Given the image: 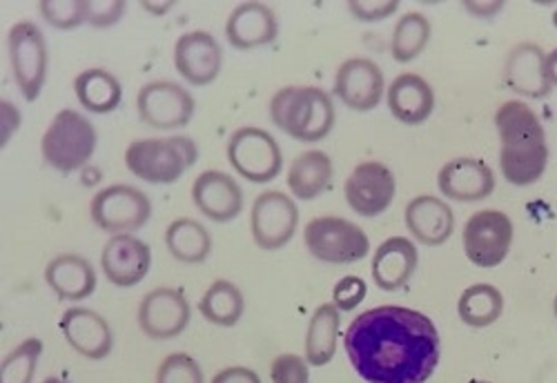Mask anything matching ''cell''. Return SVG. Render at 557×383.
<instances>
[{
    "mask_svg": "<svg viewBox=\"0 0 557 383\" xmlns=\"http://www.w3.org/2000/svg\"><path fill=\"white\" fill-rule=\"evenodd\" d=\"M386 101L391 114L404 125H422L435 110V91L431 83L420 74H399L388 91Z\"/></svg>",
    "mask_w": 557,
    "mask_h": 383,
    "instance_id": "cell-24",
    "label": "cell"
},
{
    "mask_svg": "<svg viewBox=\"0 0 557 383\" xmlns=\"http://www.w3.org/2000/svg\"><path fill=\"white\" fill-rule=\"evenodd\" d=\"M89 217L103 232L132 234L150 221L152 201L144 189L116 183L97 192L89 203Z\"/></svg>",
    "mask_w": 557,
    "mask_h": 383,
    "instance_id": "cell-8",
    "label": "cell"
},
{
    "mask_svg": "<svg viewBox=\"0 0 557 383\" xmlns=\"http://www.w3.org/2000/svg\"><path fill=\"white\" fill-rule=\"evenodd\" d=\"M344 195L348 208L363 217L375 219L384 214L397 195V181L388 165L380 161L359 163L344 183Z\"/></svg>",
    "mask_w": 557,
    "mask_h": 383,
    "instance_id": "cell-13",
    "label": "cell"
},
{
    "mask_svg": "<svg viewBox=\"0 0 557 383\" xmlns=\"http://www.w3.org/2000/svg\"><path fill=\"white\" fill-rule=\"evenodd\" d=\"M45 281L63 301H83L97 291V272L81 255H59L45 268Z\"/></svg>",
    "mask_w": 557,
    "mask_h": 383,
    "instance_id": "cell-26",
    "label": "cell"
},
{
    "mask_svg": "<svg viewBox=\"0 0 557 383\" xmlns=\"http://www.w3.org/2000/svg\"><path fill=\"white\" fill-rule=\"evenodd\" d=\"M165 248L181 263H203L212 252V236L197 219H174L165 230Z\"/></svg>",
    "mask_w": 557,
    "mask_h": 383,
    "instance_id": "cell-30",
    "label": "cell"
},
{
    "mask_svg": "<svg viewBox=\"0 0 557 383\" xmlns=\"http://www.w3.org/2000/svg\"><path fill=\"white\" fill-rule=\"evenodd\" d=\"M74 91L83 110L97 116L114 112L123 99V87L119 78L103 67H91L81 72L74 78Z\"/></svg>",
    "mask_w": 557,
    "mask_h": 383,
    "instance_id": "cell-29",
    "label": "cell"
},
{
    "mask_svg": "<svg viewBox=\"0 0 557 383\" xmlns=\"http://www.w3.org/2000/svg\"><path fill=\"white\" fill-rule=\"evenodd\" d=\"M348 10L363 23H377L386 21L399 10V0H350Z\"/></svg>",
    "mask_w": 557,
    "mask_h": 383,
    "instance_id": "cell-40",
    "label": "cell"
},
{
    "mask_svg": "<svg viewBox=\"0 0 557 383\" xmlns=\"http://www.w3.org/2000/svg\"><path fill=\"white\" fill-rule=\"evenodd\" d=\"M199 159V148L190 136L134 140L125 150V168L150 185L176 183Z\"/></svg>",
    "mask_w": 557,
    "mask_h": 383,
    "instance_id": "cell-4",
    "label": "cell"
},
{
    "mask_svg": "<svg viewBox=\"0 0 557 383\" xmlns=\"http://www.w3.org/2000/svg\"><path fill=\"white\" fill-rule=\"evenodd\" d=\"M225 36L235 50H259L278 36L276 14L265 3H242L227 16Z\"/></svg>",
    "mask_w": 557,
    "mask_h": 383,
    "instance_id": "cell-22",
    "label": "cell"
},
{
    "mask_svg": "<svg viewBox=\"0 0 557 383\" xmlns=\"http://www.w3.org/2000/svg\"><path fill=\"white\" fill-rule=\"evenodd\" d=\"M8 52L21 94L29 103L36 101L48 78V42L40 27L34 21L14 23L8 34Z\"/></svg>",
    "mask_w": 557,
    "mask_h": 383,
    "instance_id": "cell-10",
    "label": "cell"
},
{
    "mask_svg": "<svg viewBox=\"0 0 557 383\" xmlns=\"http://www.w3.org/2000/svg\"><path fill=\"white\" fill-rule=\"evenodd\" d=\"M420 255L414 242L406 236H391L375 250L373 257V281L384 293H397L412 279Z\"/></svg>",
    "mask_w": 557,
    "mask_h": 383,
    "instance_id": "cell-25",
    "label": "cell"
},
{
    "mask_svg": "<svg viewBox=\"0 0 557 383\" xmlns=\"http://www.w3.org/2000/svg\"><path fill=\"white\" fill-rule=\"evenodd\" d=\"M469 383H491V381H482V379H473V381H469Z\"/></svg>",
    "mask_w": 557,
    "mask_h": 383,
    "instance_id": "cell-48",
    "label": "cell"
},
{
    "mask_svg": "<svg viewBox=\"0 0 557 383\" xmlns=\"http://www.w3.org/2000/svg\"><path fill=\"white\" fill-rule=\"evenodd\" d=\"M335 178L333 159L323 150L301 152L288 170V187L290 195L299 201H312L329 192Z\"/></svg>",
    "mask_w": 557,
    "mask_h": 383,
    "instance_id": "cell-27",
    "label": "cell"
},
{
    "mask_svg": "<svg viewBox=\"0 0 557 383\" xmlns=\"http://www.w3.org/2000/svg\"><path fill=\"white\" fill-rule=\"evenodd\" d=\"M97 129L76 110H61L40 138L45 163L61 174L83 170L97 150Z\"/></svg>",
    "mask_w": 557,
    "mask_h": 383,
    "instance_id": "cell-5",
    "label": "cell"
},
{
    "mask_svg": "<svg viewBox=\"0 0 557 383\" xmlns=\"http://www.w3.org/2000/svg\"><path fill=\"white\" fill-rule=\"evenodd\" d=\"M42 383H70L67 379H61V376H48Z\"/></svg>",
    "mask_w": 557,
    "mask_h": 383,
    "instance_id": "cell-45",
    "label": "cell"
},
{
    "mask_svg": "<svg viewBox=\"0 0 557 383\" xmlns=\"http://www.w3.org/2000/svg\"><path fill=\"white\" fill-rule=\"evenodd\" d=\"M463 8H467V12H471L475 16H493L504 8V3L502 0H497V3H463Z\"/></svg>",
    "mask_w": 557,
    "mask_h": 383,
    "instance_id": "cell-43",
    "label": "cell"
},
{
    "mask_svg": "<svg viewBox=\"0 0 557 383\" xmlns=\"http://www.w3.org/2000/svg\"><path fill=\"white\" fill-rule=\"evenodd\" d=\"M38 12L54 29L70 32L87 25L89 0H40Z\"/></svg>",
    "mask_w": 557,
    "mask_h": 383,
    "instance_id": "cell-35",
    "label": "cell"
},
{
    "mask_svg": "<svg viewBox=\"0 0 557 383\" xmlns=\"http://www.w3.org/2000/svg\"><path fill=\"white\" fill-rule=\"evenodd\" d=\"M199 310L206 321L219 328H232L242 321L246 312V299L235 283L227 279H216L201 297Z\"/></svg>",
    "mask_w": 557,
    "mask_h": 383,
    "instance_id": "cell-32",
    "label": "cell"
},
{
    "mask_svg": "<svg viewBox=\"0 0 557 383\" xmlns=\"http://www.w3.org/2000/svg\"><path fill=\"white\" fill-rule=\"evenodd\" d=\"M193 201L206 219L230 223L244 210V189L227 172L206 170L193 183Z\"/></svg>",
    "mask_w": 557,
    "mask_h": 383,
    "instance_id": "cell-18",
    "label": "cell"
},
{
    "mask_svg": "<svg viewBox=\"0 0 557 383\" xmlns=\"http://www.w3.org/2000/svg\"><path fill=\"white\" fill-rule=\"evenodd\" d=\"M270 379L272 383H310L308 361L293 353L278 355L272 359Z\"/></svg>",
    "mask_w": 557,
    "mask_h": 383,
    "instance_id": "cell-37",
    "label": "cell"
},
{
    "mask_svg": "<svg viewBox=\"0 0 557 383\" xmlns=\"http://www.w3.org/2000/svg\"><path fill=\"white\" fill-rule=\"evenodd\" d=\"M157 383H206V379L197 359L185 353H172L161 361Z\"/></svg>",
    "mask_w": 557,
    "mask_h": 383,
    "instance_id": "cell-36",
    "label": "cell"
},
{
    "mask_svg": "<svg viewBox=\"0 0 557 383\" xmlns=\"http://www.w3.org/2000/svg\"><path fill=\"white\" fill-rule=\"evenodd\" d=\"M504 312V295L491 283L469 285L457 301V314L463 325L482 330L493 325Z\"/></svg>",
    "mask_w": 557,
    "mask_h": 383,
    "instance_id": "cell-31",
    "label": "cell"
},
{
    "mask_svg": "<svg viewBox=\"0 0 557 383\" xmlns=\"http://www.w3.org/2000/svg\"><path fill=\"white\" fill-rule=\"evenodd\" d=\"M125 8L127 3H123V0H89L87 25L95 29H108L123 18Z\"/></svg>",
    "mask_w": 557,
    "mask_h": 383,
    "instance_id": "cell-39",
    "label": "cell"
},
{
    "mask_svg": "<svg viewBox=\"0 0 557 383\" xmlns=\"http://www.w3.org/2000/svg\"><path fill=\"white\" fill-rule=\"evenodd\" d=\"M504 85L522 99H546L553 91L546 72V52L537 42L524 40L510 47L504 59Z\"/></svg>",
    "mask_w": 557,
    "mask_h": 383,
    "instance_id": "cell-16",
    "label": "cell"
},
{
    "mask_svg": "<svg viewBox=\"0 0 557 383\" xmlns=\"http://www.w3.org/2000/svg\"><path fill=\"white\" fill-rule=\"evenodd\" d=\"M550 21H553V25H555V29H557V10L553 12V16H550Z\"/></svg>",
    "mask_w": 557,
    "mask_h": 383,
    "instance_id": "cell-46",
    "label": "cell"
},
{
    "mask_svg": "<svg viewBox=\"0 0 557 383\" xmlns=\"http://www.w3.org/2000/svg\"><path fill=\"white\" fill-rule=\"evenodd\" d=\"M21 112L12 101L0 103V148L5 150V146L10 143V138L14 136V132L21 127Z\"/></svg>",
    "mask_w": 557,
    "mask_h": 383,
    "instance_id": "cell-41",
    "label": "cell"
},
{
    "mask_svg": "<svg viewBox=\"0 0 557 383\" xmlns=\"http://www.w3.org/2000/svg\"><path fill=\"white\" fill-rule=\"evenodd\" d=\"M368 295V285L361 276H344L335 283L333 287V304L342 310V312H352L361 306V301Z\"/></svg>",
    "mask_w": 557,
    "mask_h": 383,
    "instance_id": "cell-38",
    "label": "cell"
},
{
    "mask_svg": "<svg viewBox=\"0 0 557 383\" xmlns=\"http://www.w3.org/2000/svg\"><path fill=\"white\" fill-rule=\"evenodd\" d=\"M546 72H548V81L553 87H557V47L553 52L546 54Z\"/></svg>",
    "mask_w": 557,
    "mask_h": 383,
    "instance_id": "cell-44",
    "label": "cell"
},
{
    "mask_svg": "<svg viewBox=\"0 0 557 383\" xmlns=\"http://www.w3.org/2000/svg\"><path fill=\"white\" fill-rule=\"evenodd\" d=\"M406 227L417 244L437 248L444 246L455 232V214L450 206L437 197H414L404 212Z\"/></svg>",
    "mask_w": 557,
    "mask_h": 383,
    "instance_id": "cell-23",
    "label": "cell"
},
{
    "mask_svg": "<svg viewBox=\"0 0 557 383\" xmlns=\"http://www.w3.org/2000/svg\"><path fill=\"white\" fill-rule=\"evenodd\" d=\"M495 127L504 181L516 187L535 185L548 165L546 132L535 110L524 101H506L495 112Z\"/></svg>",
    "mask_w": 557,
    "mask_h": 383,
    "instance_id": "cell-2",
    "label": "cell"
},
{
    "mask_svg": "<svg viewBox=\"0 0 557 383\" xmlns=\"http://www.w3.org/2000/svg\"><path fill=\"white\" fill-rule=\"evenodd\" d=\"M299 225V208L286 192L268 189L259 195L250 212V232L261 250L286 248Z\"/></svg>",
    "mask_w": 557,
    "mask_h": 383,
    "instance_id": "cell-12",
    "label": "cell"
},
{
    "mask_svg": "<svg viewBox=\"0 0 557 383\" xmlns=\"http://www.w3.org/2000/svg\"><path fill=\"white\" fill-rule=\"evenodd\" d=\"M212 383H261V376L244 366H230L223 368L212 376Z\"/></svg>",
    "mask_w": 557,
    "mask_h": 383,
    "instance_id": "cell-42",
    "label": "cell"
},
{
    "mask_svg": "<svg viewBox=\"0 0 557 383\" xmlns=\"http://www.w3.org/2000/svg\"><path fill=\"white\" fill-rule=\"evenodd\" d=\"M195 99L183 85L157 78L138 89L136 110L141 121L154 129H178L195 116Z\"/></svg>",
    "mask_w": 557,
    "mask_h": 383,
    "instance_id": "cell-11",
    "label": "cell"
},
{
    "mask_svg": "<svg viewBox=\"0 0 557 383\" xmlns=\"http://www.w3.org/2000/svg\"><path fill=\"white\" fill-rule=\"evenodd\" d=\"M344 348L366 383H426L442 357L433 319L404 306L361 312L344 334Z\"/></svg>",
    "mask_w": 557,
    "mask_h": 383,
    "instance_id": "cell-1",
    "label": "cell"
},
{
    "mask_svg": "<svg viewBox=\"0 0 557 383\" xmlns=\"http://www.w3.org/2000/svg\"><path fill=\"white\" fill-rule=\"evenodd\" d=\"M227 161L250 183L265 185L284 170V155L276 138L263 127H239L227 140Z\"/></svg>",
    "mask_w": 557,
    "mask_h": 383,
    "instance_id": "cell-7",
    "label": "cell"
},
{
    "mask_svg": "<svg viewBox=\"0 0 557 383\" xmlns=\"http://www.w3.org/2000/svg\"><path fill=\"white\" fill-rule=\"evenodd\" d=\"M223 52L210 32H188L178 36L174 45V67L183 81L206 87L221 74Z\"/></svg>",
    "mask_w": 557,
    "mask_h": 383,
    "instance_id": "cell-17",
    "label": "cell"
},
{
    "mask_svg": "<svg viewBox=\"0 0 557 383\" xmlns=\"http://www.w3.org/2000/svg\"><path fill=\"white\" fill-rule=\"evenodd\" d=\"M339 328H342V310L335 304H321L312 312L308 321V332H306L308 366L323 368L335 359Z\"/></svg>",
    "mask_w": 557,
    "mask_h": 383,
    "instance_id": "cell-28",
    "label": "cell"
},
{
    "mask_svg": "<svg viewBox=\"0 0 557 383\" xmlns=\"http://www.w3.org/2000/svg\"><path fill=\"white\" fill-rule=\"evenodd\" d=\"M335 96L352 112H373L384 99V72L363 57L348 59L335 74Z\"/></svg>",
    "mask_w": 557,
    "mask_h": 383,
    "instance_id": "cell-15",
    "label": "cell"
},
{
    "mask_svg": "<svg viewBox=\"0 0 557 383\" xmlns=\"http://www.w3.org/2000/svg\"><path fill=\"white\" fill-rule=\"evenodd\" d=\"M193 317L190 301L176 287H157L138 306V325L150 339H174L188 328Z\"/></svg>",
    "mask_w": 557,
    "mask_h": 383,
    "instance_id": "cell-14",
    "label": "cell"
},
{
    "mask_svg": "<svg viewBox=\"0 0 557 383\" xmlns=\"http://www.w3.org/2000/svg\"><path fill=\"white\" fill-rule=\"evenodd\" d=\"M335 103L321 87L290 85L282 87L270 99V121L301 143L326 138L335 127Z\"/></svg>",
    "mask_w": 557,
    "mask_h": 383,
    "instance_id": "cell-3",
    "label": "cell"
},
{
    "mask_svg": "<svg viewBox=\"0 0 557 383\" xmlns=\"http://www.w3.org/2000/svg\"><path fill=\"white\" fill-rule=\"evenodd\" d=\"M101 268L116 287H134L152 268V250L134 234H112L101 252Z\"/></svg>",
    "mask_w": 557,
    "mask_h": 383,
    "instance_id": "cell-19",
    "label": "cell"
},
{
    "mask_svg": "<svg viewBox=\"0 0 557 383\" xmlns=\"http://www.w3.org/2000/svg\"><path fill=\"white\" fill-rule=\"evenodd\" d=\"M553 312H555V319H557V297H555V301H553Z\"/></svg>",
    "mask_w": 557,
    "mask_h": 383,
    "instance_id": "cell-47",
    "label": "cell"
},
{
    "mask_svg": "<svg viewBox=\"0 0 557 383\" xmlns=\"http://www.w3.org/2000/svg\"><path fill=\"white\" fill-rule=\"evenodd\" d=\"M433 36V25L422 12H408L404 14L391 38V54L397 63H412L417 57H422L426 45Z\"/></svg>",
    "mask_w": 557,
    "mask_h": 383,
    "instance_id": "cell-33",
    "label": "cell"
},
{
    "mask_svg": "<svg viewBox=\"0 0 557 383\" xmlns=\"http://www.w3.org/2000/svg\"><path fill=\"white\" fill-rule=\"evenodd\" d=\"M516 227L508 214L499 210H480L469 217L461 230V248L478 268H497L513 246Z\"/></svg>",
    "mask_w": 557,
    "mask_h": 383,
    "instance_id": "cell-9",
    "label": "cell"
},
{
    "mask_svg": "<svg viewBox=\"0 0 557 383\" xmlns=\"http://www.w3.org/2000/svg\"><path fill=\"white\" fill-rule=\"evenodd\" d=\"M437 187L450 201L478 203L495 192V174L480 159L459 157L444 163L437 174Z\"/></svg>",
    "mask_w": 557,
    "mask_h": 383,
    "instance_id": "cell-20",
    "label": "cell"
},
{
    "mask_svg": "<svg viewBox=\"0 0 557 383\" xmlns=\"http://www.w3.org/2000/svg\"><path fill=\"white\" fill-rule=\"evenodd\" d=\"M304 242L317 261L333 265L357 263L370 252V238L361 225L342 217H314L304 230Z\"/></svg>",
    "mask_w": 557,
    "mask_h": 383,
    "instance_id": "cell-6",
    "label": "cell"
},
{
    "mask_svg": "<svg viewBox=\"0 0 557 383\" xmlns=\"http://www.w3.org/2000/svg\"><path fill=\"white\" fill-rule=\"evenodd\" d=\"M42 355V342L32 337L18 344L0 363V383H32L38 359Z\"/></svg>",
    "mask_w": 557,
    "mask_h": 383,
    "instance_id": "cell-34",
    "label": "cell"
},
{
    "mask_svg": "<svg viewBox=\"0 0 557 383\" xmlns=\"http://www.w3.org/2000/svg\"><path fill=\"white\" fill-rule=\"evenodd\" d=\"M65 342L85 359H108L114 348V334L103 314L89 308H70L61 317Z\"/></svg>",
    "mask_w": 557,
    "mask_h": 383,
    "instance_id": "cell-21",
    "label": "cell"
}]
</instances>
